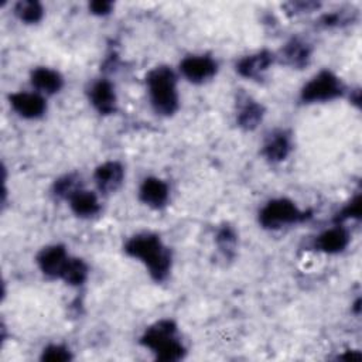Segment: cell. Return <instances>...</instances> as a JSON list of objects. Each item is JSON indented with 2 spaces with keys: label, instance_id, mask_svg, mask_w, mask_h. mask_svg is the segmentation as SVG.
Masks as SVG:
<instances>
[{
  "label": "cell",
  "instance_id": "cell-1",
  "mask_svg": "<svg viewBox=\"0 0 362 362\" xmlns=\"http://www.w3.org/2000/svg\"><path fill=\"white\" fill-rule=\"evenodd\" d=\"M124 252L139 259L156 281L167 279L171 269V255L161 239L154 233H139L126 242Z\"/></svg>",
  "mask_w": 362,
  "mask_h": 362
},
{
  "label": "cell",
  "instance_id": "cell-2",
  "mask_svg": "<svg viewBox=\"0 0 362 362\" xmlns=\"http://www.w3.org/2000/svg\"><path fill=\"white\" fill-rule=\"evenodd\" d=\"M147 92L156 113L171 116L178 109L177 78L171 68L157 66L147 75Z\"/></svg>",
  "mask_w": 362,
  "mask_h": 362
},
{
  "label": "cell",
  "instance_id": "cell-3",
  "mask_svg": "<svg viewBox=\"0 0 362 362\" xmlns=\"http://www.w3.org/2000/svg\"><path fill=\"white\" fill-rule=\"evenodd\" d=\"M175 332L177 327L171 320H161L146 329L141 344L151 349L160 361H180L185 354V348Z\"/></svg>",
  "mask_w": 362,
  "mask_h": 362
},
{
  "label": "cell",
  "instance_id": "cell-4",
  "mask_svg": "<svg viewBox=\"0 0 362 362\" xmlns=\"http://www.w3.org/2000/svg\"><path fill=\"white\" fill-rule=\"evenodd\" d=\"M308 218L310 212L301 211L293 201L286 198L267 202L259 214V221L266 229H279L286 225L303 222Z\"/></svg>",
  "mask_w": 362,
  "mask_h": 362
},
{
  "label": "cell",
  "instance_id": "cell-5",
  "mask_svg": "<svg viewBox=\"0 0 362 362\" xmlns=\"http://www.w3.org/2000/svg\"><path fill=\"white\" fill-rule=\"evenodd\" d=\"M344 86L331 71H321L301 89V99L307 103L327 102L342 95Z\"/></svg>",
  "mask_w": 362,
  "mask_h": 362
},
{
  "label": "cell",
  "instance_id": "cell-6",
  "mask_svg": "<svg viewBox=\"0 0 362 362\" xmlns=\"http://www.w3.org/2000/svg\"><path fill=\"white\" fill-rule=\"evenodd\" d=\"M216 62L208 55H189L180 64L181 74L194 83L209 81L216 74Z\"/></svg>",
  "mask_w": 362,
  "mask_h": 362
},
{
  "label": "cell",
  "instance_id": "cell-7",
  "mask_svg": "<svg viewBox=\"0 0 362 362\" xmlns=\"http://www.w3.org/2000/svg\"><path fill=\"white\" fill-rule=\"evenodd\" d=\"M13 110L24 119H37L45 113L47 103L38 92H16L10 95Z\"/></svg>",
  "mask_w": 362,
  "mask_h": 362
},
{
  "label": "cell",
  "instance_id": "cell-8",
  "mask_svg": "<svg viewBox=\"0 0 362 362\" xmlns=\"http://www.w3.org/2000/svg\"><path fill=\"white\" fill-rule=\"evenodd\" d=\"M69 260V256L64 246L61 245H51L44 247L38 256L37 263L40 270L52 279H61V274Z\"/></svg>",
  "mask_w": 362,
  "mask_h": 362
},
{
  "label": "cell",
  "instance_id": "cell-9",
  "mask_svg": "<svg viewBox=\"0 0 362 362\" xmlns=\"http://www.w3.org/2000/svg\"><path fill=\"white\" fill-rule=\"evenodd\" d=\"M123 177H124V170L122 164L117 161H106L99 167H96L93 173V180L96 187L99 188V191L105 194L116 191L122 185Z\"/></svg>",
  "mask_w": 362,
  "mask_h": 362
},
{
  "label": "cell",
  "instance_id": "cell-10",
  "mask_svg": "<svg viewBox=\"0 0 362 362\" xmlns=\"http://www.w3.org/2000/svg\"><path fill=\"white\" fill-rule=\"evenodd\" d=\"M168 195H170V189L168 185L156 177H148L146 178L139 189V197L141 199L143 204H146L147 206L151 208H163L167 201H168Z\"/></svg>",
  "mask_w": 362,
  "mask_h": 362
},
{
  "label": "cell",
  "instance_id": "cell-11",
  "mask_svg": "<svg viewBox=\"0 0 362 362\" xmlns=\"http://www.w3.org/2000/svg\"><path fill=\"white\" fill-rule=\"evenodd\" d=\"M273 61H274V55L272 52L260 51L242 58L236 65V71L243 78L259 79L269 69Z\"/></svg>",
  "mask_w": 362,
  "mask_h": 362
},
{
  "label": "cell",
  "instance_id": "cell-12",
  "mask_svg": "<svg viewBox=\"0 0 362 362\" xmlns=\"http://www.w3.org/2000/svg\"><path fill=\"white\" fill-rule=\"evenodd\" d=\"M89 99L92 106L102 115H110L116 109L115 88L106 79H100L90 86Z\"/></svg>",
  "mask_w": 362,
  "mask_h": 362
},
{
  "label": "cell",
  "instance_id": "cell-13",
  "mask_svg": "<svg viewBox=\"0 0 362 362\" xmlns=\"http://www.w3.org/2000/svg\"><path fill=\"white\" fill-rule=\"evenodd\" d=\"M30 81L38 93H45V95L57 93L64 85V79L59 75V72L45 66L33 69L30 75Z\"/></svg>",
  "mask_w": 362,
  "mask_h": 362
},
{
  "label": "cell",
  "instance_id": "cell-14",
  "mask_svg": "<svg viewBox=\"0 0 362 362\" xmlns=\"http://www.w3.org/2000/svg\"><path fill=\"white\" fill-rule=\"evenodd\" d=\"M348 243H349V235L341 226L327 229L315 240L317 249L325 253H339L348 246Z\"/></svg>",
  "mask_w": 362,
  "mask_h": 362
},
{
  "label": "cell",
  "instance_id": "cell-15",
  "mask_svg": "<svg viewBox=\"0 0 362 362\" xmlns=\"http://www.w3.org/2000/svg\"><path fill=\"white\" fill-rule=\"evenodd\" d=\"M68 201L72 212L81 218L93 216L100 209L98 197L93 192L82 188H79L75 194H72Z\"/></svg>",
  "mask_w": 362,
  "mask_h": 362
},
{
  "label": "cell",
  "instance_id": "cell-16",
  "mask_svg": "<svg viewBox=\"0 0 362 362\" xmlns=\"http://www.w3.org/2000/svg\"><path fill=\"white\" fill-rule=\"evenodd\" d=\"M290 137L284 132H274L263 146V156L272 163L283 161L290 153Z\"/></svg>",
  "mask_w": 362,
  "mask_h": 362
},
{
  "label": "cell",
  "instance_id": "cell-17",
  "mask_svg": "<svg viewBox=\"0 0 362 362\" xmlns=\"http://www.w3.org/2000/svg\"><path fill=\"white\" fill-rule=\"evenodd\" d=\"M281 58L294 68H301L307 65L310 59V47L300 41V40H291L281 51Z\"/></svg>",
  "mask_w": 362,
  "mask_h": 362
},
{
  "label": "cell",
  "instance_id": "cell-18",
  "mask_svg": "<svg viewBox=\"0 0 362 362\" xmlns=\"http://www.w3.org/2000/svg\"><path fill=\"white\" fill-rule=\"evenodd\" d=\"M264 110L262 105L252 99H246L238 112V124L246 130L255 129L263 119Z\"/></svg>",
  "mask_w": 362,
  "mask_h": 362
},
{
  "label": "cell",
  "instance_id": "cell-19",
  "mask_svg": "<svg viewBox=\"0 0 362 362\" xmlns=\"http://www.w3.org/2000/svg\"><path fill=\"white\" fill-rule=\"evenodd\" d=\"M61 279L69 286H81L88 279V266L82 259L69 257Z\"/></svg>",
  "mask_w": 362,
  "mask_h": 362
},
{
  "label": "cell",
  "instance_id": "cell-20",
  "mask_svg": "<svg viewBox=\"0 0 362 362\" xmlns=\"http://www.w3.org/2000/svg\"><path fill=\"white\" fill-rule=\"evenodd\" d=\"M14 13L25 24H35L42 18L44 8L37 0H21L16 3Z\"/></svg>",
  "mask_w": 362,
  "mask_h": 362
},
{
  "label": "cell",
  "instance_id": "cell-21",
  "mask_svg": "<svg viewBox=\"0 0 362 362\" xmlns=\"http://www.w3.org/2000/svg\"><path fill=\"white\" fill-rule=\"evenodd\" d=\"M79 188L81 187H79L78 178H75L74 175H65V177L57 180L55 184H54V192L58 197H62V198H66V199H69V197L72 194H75Z\"/></svg>",
  "mask_w": 362,
  "mask_h": 362
},
{
  "label": "cell",
  "instance_id": "cell-22",
  "mask_svg": "<svg viewBox=\"0 0 362 362\" xmlns=\"http://www.w3.org/2000/svg\"><path fill=\"white\" fill-rule=\"evenodd\" d=\"M216 243L225 255L232 253L236 246V235L233 229L229 226H223L216 235Z\"/></svg>",
  "mask_w": 362,
  "mask_h": 362
},
{
  "label": "cell",
  "instance_id": "cell-23",
  "mask_svg": "<svg viewBox=\"0 0 362 362\" xmlns=\"http://www.w3.org/2000/svg\"><path fill=\"white\" fill-rule=\"evenodd\" d=\"M71 358L72 356L69 349L62 345H49L44 348L41 355V359L48 362H65V361H69Z\"/></svg>",
  "mask_w": 362,
  "mask_h": 362
},
{
  "label": "cell",
  "instance_id": "cell-24",
  "mask_svg": "<svg viewBox=\"0 0 362 362\" xmlns=\"http://www.w3.org/2000/svg\"><path fill=\"white\" fill-rule=\"evenodd\" d=\"M361 215V198L356 197L355 199H352L339 214L338 219H346V218H358Z\"/></svg>",
  "mask_w": 362,
  "mask_h": 362
},
{
  "label": "cell",
  "instance_id": "cell-25",
  "mask_svg": "<svg viewBox=\"0 0 362 362\" xmlns=\"http://www.w3.org/2000/svg\"><path fill=\"white\" fill-rule=\"evenodd\" d=\"M113 8V3L112 1H106V0H96L89 3V10L92 14L96 16H106L112 11Z\"/></svg>",
  "mask_w": 362,
  "mask_h": 362
},
{
  "label": "cell",
  "instance_id": "cell-26",
  "mask_svg": "<svg viewBox=\"0 0 362 362\" xmlns=\"http://www.w3.org/2000/svg\"><path fill=\"white\" fill-rule=\"evenodd\" d=\"M290 10L288 11H311L314 8H318V3H313V1H300V3H290L288 4Z\"/></svg>",
  "mask_w": 362,
  "mask_h": 362
}]
</instances>
